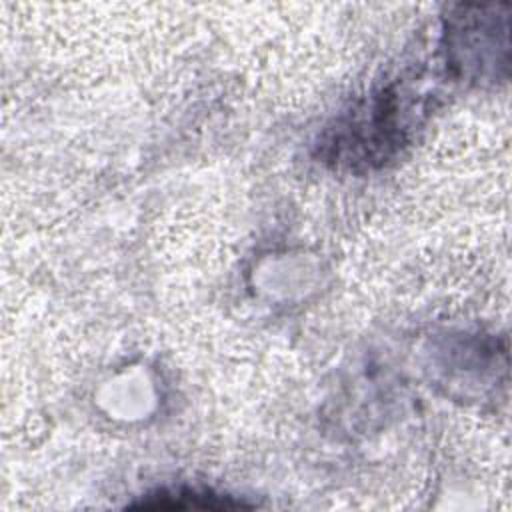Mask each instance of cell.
<instances>
[{"label":"cell","instance_id":"1","mask_svg":"<svg viewBox=\"0 0 512 512\" xmlns=\"http://www.w3.org/2000/svg\"><path fill=\"white\" fill-rule=\"evenodd\" d=\"M138 508H240L244 506L242 502H234L230 498L214 496L208 492H198V490H160L158 494L146 496L140 504H132Z\"/></svg>","mask_w":512,"mask_h":512}]
</instances>
